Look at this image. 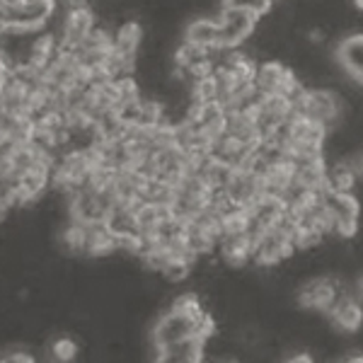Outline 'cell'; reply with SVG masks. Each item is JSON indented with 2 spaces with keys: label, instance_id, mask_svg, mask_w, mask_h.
I'll return each instance as SVG.
<instances>
[{
  "label": "cell",
  "instance_id": "obj_5",
  "mask_svg": "<svg viewBox=\"0 0 363 363\" xmlns=\"http://www.w3.org/2000/svg\"><path fill=\"white\" fill-rule=\"evenodd\" d=\"M337 63L354 83L363 85V34H349L337 46Z\"/></svg>",
  "mask_w": 363,
  "mask_h": 363
},
{
  "label": "cell",
  "instance_id": "obj_4",
  "mask_svg": "<svg viewBox=\"0 0 363 363\" xmlns=\"http://www.w3.org/2000/svg\"><path fill=\"white\" fill-rule=\"evenodd\" d=\"M301 306L308 310H318V313H327L335 308V303L339 301V286L335 279H315L310 281L306 289L301 291Z\"/></svg>",
  "mask_w": 363,
  "mask_h": 363
},
{
  "label": "cell",
  "instance_id": "obj_1",
  "mask_svg": "<svg viewBox=\"0 0 363 363\" xmlns=\"http://www.w3.org/2000/svg\"><path fill=\"white\" fill-rule=\"evenodd\" d=\"M216 20H218V46L213 51H233L247 37H252L262 17L250 8L223 5Z\"/></svg>",
  "mask_w": 363,
  "mask_h": 363
},
{
  "label": "cell",
  "instance_id": "obj_12",
  "mask_svg": "<svg viewBox=\"0 0 363 363\" xmlns=\"http://www.w3.org/2000/svg\"><path fill=\"white\" fill-rule=\"evenodd\" d=\"M356 177H359V172L351 162H337L335 167H327L325 184L330 191H354Z\"/></svg>",
  "mask_w": 363,
  "mask_h": 363
},
{
  "label": "cell",
  "instance_id": "obj_18",
  "mask_svg": "<svg viewBox=\"0 0 363 363\" xmlns=\"http://www.w3.org/2000/svg\"><path fill=\"white\" fill-rule=\"evenodd\" d=\"M356 172H359V174H363V155L359 157V165H356Z\"/></svg>",
  "mask_w": 363,
  "mask_h": 363
},
{
  "label": "cell",
  "instance_id": "obj_6",
  "mask_svg": "<svg viewBox=\"0 0 363 363\" xmlns=\"http://www.w3.org/2000/svg\"><path fill=\"white\" fill-rule=\"evenodd\" d=\"M330 320L339 332L356 335L363 325V308L356 296H339L335 308L330 310Z\"/></svg>",
  "mask_w": 363,
  "mask_h": 363
},
{
  "label": "cell",
  "instance_id": "obj_19",
  "mask_svg": "<svg viewBox=\"0 0 363 363\" xmlns=\"http://www.w3.org/2000/svg\"><path fill=\"white\" fill-rule=\"evenodd\" d=\"M354 5H356V10H363V0H354Z\"/></svg>",
  "mask_w": 363,
  "mask_h": 363
},
{
  "label": "cell",
  "instance_id": "obj_9",
  "mask_svg": "<svg viewBox=\"0 0 363 363\" xmlns=\"http://www.w3.org/2000/svg\"><path fill=\"white\" fill-rule=\"evenodd\" d=\"M184 42L206 46V49H216L218 46V20H211V17L191 20L184 29Z\"/></svg>",
  "mask_w": 363,
  "mask_h": 363
},
{
  "label": "cell",
  "instance_id": "obj_17",
  "mask_svg": "<svg viewBox=\"0 0 363 363\" xmlns=\"http://www.w3.org/2000/svg\"><path fill=\"white\" fill-rule=\"evenodd\" d=\"M356 298H359V301H363V274H361V279H359V289H356Z\"/></svg>",
  "mask_w": 363,
  "mask_h": 363
},
{
  "label": "cell",
  "instance_id": "obj_11",
  "mask_svg": "<svg viewBox=\"0 0 363 363\" xmlns=\"http://www.w3.org/2000/svg\"><path fill=\"white\" fill-rule=\"evenodd\" d=\"M284 63L279 61H264L257 66V73H255V87L262 92V95H269V92H277L279 85H281V78L286 73Z\"/></svg>",
  "mask_w": 363,
  "mask_h": 363
},
{
  "label": "cell",
  "instance_id": "obj_7",
  "mask_svg": "<svg viewBox=\"0 0 363 363\" xmlns=\"http://www.w3.org/2000/svg\"><path fill=\"white\" fill-rule=\"evenodd\" d=\"M220 247V257L228 262L230 267H242L252 259V250H255V242L247 233H238V235H225L218 242Z\"/></svg>",
  "mask_w": 363,
  "mask_h": 363
},
{
  "label": "cell",
  "instance_id": "obj_15",
  "mask_svg": "<svg viewBox=\"0 0 363 363\" xmlns=\"http://www.w3.org/2000/svg\"><path fill=\"white\" fill-rule=\"evenodd\" d=\"M169 310H174V313L179 315H186V318H194L199 320L206 310L201 308V301H199L196 294H182L172 301V306H169Z\"/></svg>",
  "mask_w": 363,
  "mask_h": 363
},
{
  "label": "cell",
  "instance_id": "obj_3",
  "mask_svg": "<svg viewBox=\"0 0 363 363\" xmlns=\"http://www.w3.org/2000/svg\"><path fill=\"white\" fill-rule=\"evenodd\" d=\"M194 325H196L194 318H186V315H179L174 310H167L165 315L157 318L153 330H150V342H153V347L165 349L169 344L189 337L194 332Z\"/></svg>",
  "mask_w": 363,
  "mask_h": 363
},
{
  "label": "cell",
  "instance_id": "obj_13",
  "mask_svg": "<svg viewBox=\"0 0 363 363\" xmlns=\"http://www.w3.org/2000/svg\"><path fill=\"white\" fill-rule=\"evenodd\" d=\"M189 272H191V262H186L179 255H167V259L157 269V274L165 281H169V284H182V281L189 277Z\"/></svg>",
  "mask_w": 363,
  "mask_h": 363
},
{
  "label": "cell",
  "instance_id": "obj_8",
  "mask_svg": "<svg viewBox=\"0 0 363 363\" xmlns=\"http://www.w3.org/2000/svg\"><path fill=\"white\" fill-rule=\"evenodd\" d=\"M206 339H201L199 335L191 332L189 337L179 339V342L165 347L167 361H179V363H199L203 361V351H206Z\"/></svg>",
  "mask_w": 363,
  "mask_h": 363
},
{
  "label": "cell",
  "instance_id": "obj_14",
  "mask_svg": "<svg viewBox=\"0 0 363 363\" xmlns=\"http://www.w3.org/2000/svg\"><path fill=\"white\" fill-rule=\"evenodd\" d=\"M46 354H49L51 361L68 363V361H73L75 356H78V344H75L73 337L61 335V337H56L49 347H46Z\"/></svg>",
  "mask_w": 363,
  "mask_h": 363
},
{
  "label": "cell",
  "instance_id": "obj_20",
  "mask_svg": "<svg viewBox=\"0 0 363 363\" xmlns=\"http://www.w3.org/2000/svg\"><path fill=\"white\" fill-rule=\"evenodd\" d=\"M272 3H279V0H272Z\"/></svg>",
  "mask_w": 363,
  "mask_h": 363
},
{
  "label": "cell",
  "instance_id": "obj_16",
  "mask_svg": "<svg viewBox=\"0 0 363 363\" xmlns=\"http://www.w3.org/2000/svg\"><path fill=\"white\" fill-rule=\"evenodd\" d=\"M223 5H240V8H250L255 10L259 17H264L272 10V0H223Z\"/></svg>",
  "mask_w": 363,
  "mask_h": 363
},
{
  "label": "cell",
  "instance_id": "obj_10",
  "mask_svg": "<svg viewBox=\"0 0 363 363\" xmlns=\"http://www.w3.org/2000/svg\"><path fill=\"white\" fill-rule=\"evenodd\" d=\"M143 39H145V32H143V27H140V22L136 20H124L114 32V46L121 51H128V54H138Z\"/></svg>",
  "mask_w": 363,
  "mask_h": 363
},
{
  "label": "cell",
  "instance_id": "obj_2",
  "mask_svg": "<svg viewBox=\"0 0 363 363\" xmlns=\"http://www.w3.org/2000/svg\"><path fill=\"white\" fill-rule=\"evenodd\" d=\"M294 109L296 114L322 121L327 128L342 119V99L330 90H308V87H303L294 97Z\"/></svg>",
  "mask_w": 363,
  "mask_h": 363
}]
</instances>
